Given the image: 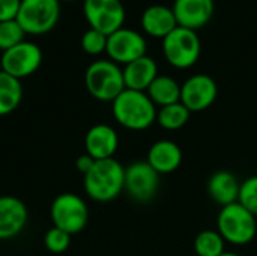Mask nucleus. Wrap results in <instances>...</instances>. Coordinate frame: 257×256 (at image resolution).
I'll list each match as a JSON object with an SVG mask.
<instances>
[{"label":"nucleus","instance_id":"1","mask_svg":"<svg viewBox=\"0 0 257 256\" xmlns=\"http://www.w3.org/2000/svg\"><path fill=\"white\" fill-rule=\"evenodd\" d=\"M86 195L96 202H111L125 190V167L116 158L96 160L83 177Z\"/></svg>","mask_w":257,"mask_h":256},{"label":"nucleus","instance_id":"2","mask_svg":"<svg viewBox=\"0 0 257 256\" xmlns=\"http://www.w3.org/2000/svg\"><path fill=\"white\" fill-rule=\"evenodd\" d=\"M116 122L131 131H143L157 121V107L146 92L126 89L111 103Z\"/></svg>","mask_w":257,"mask_h":256},{"label":"nucleus","instance_id":"3","mask_svg":"<svg viewBox=\"0 0 257 256\" xmlns=\"http://www.w3.org/2000/svg\"><path fill=\"white\" fill-rule=\"evenodd\" d=\"M87 92L98 101L113 103L125 91L123 71L110 59L92 62L84 74Z\"/></svg>","mask_w":257,"mask_h":256},{"label":"nucleus","instance_id":"4","mask_svg":"<svg viewBox=\"0 0 257 256\" xmlns=\"http://www.w3.org/2000/svg\"><path fill=\"white\" fill-rule=\"evenodd\" d=\"M217 231L226 243L245 246L256 237V216L245 210L239 202L221 207L217 217Z\"/></svg>","mask_w":257,"mask_h":256},{"label":"nucleus","instance_id":"5","mask_svg":"<svg viewBox=\"0 0 257 256\" xmlns=\"http://www.w3.org/2000/svg\"><path fill=\"white\" fill-rule=\"evenodd\" d=\"M166 60L178 69L194 66L202 53V42L196 30L178 26L163 39Z\"/></svg>","mask_w":257,"mask_h":256},{"label":"nucleus","instance_id":"6","mask_svg":"<svg viewBox=\"0 0 257 256\" xmlns=\"http://www.w3.org/2000/svg\"><path fill=\"white\" fill-rule=\"evenodd\" d=\"M60 18V0H21L17 21L26 35H45Z\"/></svg>","mask_w":257,"mask_h":256},{"label":"nucleus","instance_id":"7","mask_svg":"<svg viewBox=\"0 0 257 256\" xmlns=\"http://www.w3.org/2000/svg\"><path fill=\"white\" fill-rule=\"evenodd\" d=\"M50 216L53 226L69 235H75L87 226L89 208L81 196L75 193H62L53 201Z\"/></svg>","mask_w":257,"mask_h":256},{"label":"nucleus","instance_id":"8","mask_svg":"<svg viewBox=\"0 0 257 256\" xmlns=\"http://www.w3.org/2000/svg\"><path fill=\"white\" fill-rule=\"evenodd\" d=\"M83 12L90 29L107 36L123 27L126 17L120 0H84Z\"/></svg>","mask_w":257,"mask_h":256},{"label":"nucleus","instance_id":"9","mask_svg":"<svg viewBox=\"0 0 257 256\" xmlns=\"http://www.w3.org/2000/svg\"><path fill=\"white\" fill-rule=\"evenodd\" d=\"M160 177L148 161H136L125 167V192L136 202H151L160 190Z\"/></svg>","mask_w":257,"mask_h":256},{"label":"nucleus","instance_id":"10","mask_svg":"<svg viewBox=\"0 0 257 256\" xmlns=\"http://www.w3.org/2000/svg\"><path fill=\"white\" fill-rule=\"evenodd\" d=\"M148 42L145 36L128 27H120L107 36V48L105 53L110 60L117 65H126L142 56H146Z\"/></svg>","mask_w":257,"mask_h":256},{"label":"nucleus","instance_id":"11","mask_svg":"<svg viewBox=\"0 0 257 256\" xmlns=\"http://www.w3.org/2000/svg\"><path fill=\"white\" fill-rule=\"evenodd\" d=\"M0 63L6 74L21 80L39 69L42 63V51L36 44L23 41L18 45L3 51Z\"/></svg>","mask_w":257,"mask_h":256},{"label":"nucleus","instance_id":"12","mask_svg":"<svg viewBox=\"0 0 257 256\" xmlns=\"http://www.w3.org/2000/svg\"><path fill=\"white\" fill-rule=\"evenodd\" d=\"M218 95L215 80L208 74H194L181 84V103L191 112L209 109Z\"/></svg>","mask_w":257,"mask_h":256},{"label":"nucleus","instance_id":"13","mask_svg":"<svg viewBox=\"0 0 257 256\" xmlns=\"http://www.w3.org/2000/svg\"><path fill=\"white\" fill-rule=\"evenodd\" d=\"M29 222L26 204L11 195L0 196V240H11L20 235Z\"/></svg>","mask_w":257,"mask_h":256},{"label":"nucleus","instance_id":"14","mask_svg":"<svg viewBox=\"0 0 257 256\" xmlns=\"http://www.w3.org/2000/svg\"><path fill=\"white\" fill-rule=\"evenodd\" d=\"M172 9L178 26L197 32L211 21L215 3L214 0H175Z\"/></svg>","mask_w":257,"mask_h":256},{"label":"nucleus","instance_id":"15","mask_svg":"<svg viewBox=\"0 0 257 256\" xmlns=\"http://www.w3.org/2000/svg\"><path fill=\"white\" fill-rule=\"evenodd\" d=\"M119 146V136L111 125L96 124L89 128L84 137L86 154L95 160L113 158Z\"/></svg>","mask_w":257,"mask_h":256},{"label":"nucleus","instance_id":"16","mask_svg":"<svg viewBox=\"0 0 257 256\" xmlns=\"http://www.w3.org/2000/svg\"><path fill=\"white\" fill-rule=\"evenodd\" d=\"M142 29L146 35L164 39L172 30L178 27L173 9L166 5L148 6L142 14Z\"/></svg>","mask_w":257,"mask_h":256},{"label":"nucleus","instance_id":"17","mask_svg":"<svg viewBox=\"0 0 257 256\" xmlns=\"http://www.w3.org/2000/svg\"><path fill=\"white\" fill-rule=\"evenodd\" d=\"M122 71L125 88L140 92H146L152 81L158 77V65L148 54L126 63Z\"/></svg>","mask_w":257,"mask_h":256},{"label":"nucleus","instance_id":"18","mask_svg":"<svg viewBox=\"0 0 257 256\" xmlns=\"http://www.w3.org/2000/svg\"><path fill=\"white\" fill-rule=\"evenodd\" d=\"M160 175H169L178 170L182 163V151L173 140H158L148 151L146 160Z\"/></svg>","mask_w":257,"mask_h":256},{"label":"nucleus","instance_id":"19","mask_svg":"<svg viewBox=\"0 0 257 256\" xmlns=\"http://www.w3.org/2000/svg\"><path fill=\"white\" fill-rule=\"evenodd\" d=\"M241 183L230 170H217L208 180V193L214 202L221 207L238 202Z\"/></svg>","mask_w":257,"mask_h":256},{"label":"nucleus","instance_id":"20","mask_svg":"<svg viewBox=\"0 0 257 256\" xmlns=\"http://www.w3.org/2000/svg\"><path fill=\"white\" fill-rule=\"evenodd\" d=\"M155 106L164 107L181 101V84L170 75H160L146 91Z\"/></svg>","mask_w":257,"mask_h":256},{"label":"nucleus","instance_id":"21","mask_svg":"<svg viewBox=\"0 0 257 256\" xmlns=\"http://www.w3.org/2000/svg\"><path fill=\"white\" fill-rule=\"evenodd\" d=\"M23 101V84L21 80L0 72V116L11 115Z\"/></svg>","mask_w":257,"mask_h":256},{"label":"nucleus","instance_id":"22","mask_svg":"<svg viewBox=\"0 0 257 256\" xmlns=\"http://www.w3.org/2000/svg\"><path fill=\"white\" fill-rule=\"evenodd\" d=\"M191 112L179 101L170 106L160 107L157 112V122L167 131H176L187 125Z\"/></svg>","mask_w":257,"mask_h":256},{"label":"nucleus","instance_id":"23","mask_svg":"<svg viewBox=\"0 0 257 256\" xmlns=\"http://www.w3.org/2000/svg\"><path fill=\"white\" fill-rule=\"evenodd\" d=\"M224 243L218 231L205 229L194 240V252L197 256H221L226 252Z\"/></svg>","mask_w":257,"mask_h":256},{"label":"nucleus","instance_id":"24","mask_svg":"<svg viewBox=\"0 0 257 256\" xmlns=\"http://www.w3.org/2000/svg\"><path fill=\"white\" fill-rule=\"evenodd\" d=\"M26 32L17 20L0 21V50L6 51L24 41Z\"/></svg>","mask_w":257,"mask_h":256},{"label":"nucleus","instance_id":"25","mask_svg":"<svg viewBox=\"0 0 257 256\" xmlns=\"http://www.w3.org/2000/svg\"><path fill=\"white\" fill-rule=\"evenodd\" d=\"M71 237L72 235H69L68 232L53 226L44 235V246L50 253L59 255V253H63L68 250V247L71 244Z\"/></svg>","mask_w":257,"mask_h":256},{"label":"nucleus","instance_id":"26","mask_svg":"<svg viewBox=\"0 0 257 256\" xmlns=\"http://www.w3.org/2000/svg\"><path fill=\"white\" fill-rule=\"evenodd\" d=\"M238 202L257 217V175H253L241 183Z\"/></svg>","mask_w":257,"mask_h":256},{"label":"nucleus","instance_id":"27","mask_svg":"<svg viewBox=\"0 0 257 256\" xmlns=\"http://www.w3.org/2000/svg\"><path fill=\"white\" fill-rule=\"evenodd\" d=\"M81 48L90 56H98L101 53H105L107 35L89 27L81 36Z\"/></svg>","mask_w":257,"mask_h":256},{"label":"nucleus","instance_id":"28","mask_svg":"<svg viewBox=\"0 0 257 256\" xmlns=\"http://www.w3.org/2000/svg\"><path fill=\"white\" fill-rule=\"evenodd\" d=\"M21 0H0V21L15 20Z\"/></svg>","mask_w":257,"mask_h":256},{"label":"nucleus","instance_id":"29","mask_svg":"<svg viewBox=\"0 0 257 256\" xmlns=\"http://www.w3.org/2000/svg\"><path fill=\"white\" fill-rule=\"evenodd\" d=\"M95 158H92L89 154H81L78 158H77V161H75V167H77V170L84 177L92 167H93V164H95Z\"/></svg>","mask_w":257,"mask_h":256},{"label":"nucleus","instance_id":"30","mask_svg":"<svg viewBox=\"0 0 257 256\" xmlns=\"http://www.w3.org/2000/svg\"><path fill=\"white\" fill-rule=\"evenodd\" d=\"M221 256H241V255H238V253H232V252H224Z\"/></svg>","mask_w":257,"mask_h":256},{"label":"nucleus","instance_id":"31","mask_svg":"<svg viewBox=\"0 0 257 256\" xmlns=\"http://www.w3.org/2000/svg\"><path fill=\"white\" fill-rule=\"evenodd\" d=\"M2 71H3V69H2V63H0V72H2Z\"/></svg>","mask_w":257,"mask_h":256}]
</instances>
